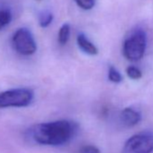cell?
Segmentation results:
<instances>
[{"label": "cell", "mask_w": 153, "mask_h": 153, "mask_svg": "<svg viewBox=\"0 0 153 153\" xmlns=\"http://www.w3.org/2000/svg\"><path fill=\"white\" fill-rule=\"evenodd\" d=\"M126 73L128 75V76L131 79H140L141 78V71L137 68L136 67H133V66H131V67H128L127 69H126Z\"/></svg>", "instance_id": "cell-12"}, {"label": "cell", "mask_w": 153, "mask_h": 153, "mask_svg": "<svg viewBox=\"0 0 153 153\" xmlns=\"http://www.w3.org/2000/svg\"><path fill=\"white\" fill-rule=\"evenodd\" d=\"M33 100V92L29 88H16L0 93V108L25 107Z\"/></svg>", "instance_id": "cell-2"}, {"label": "cell", "mask_w": 153, "mask_h": 153, "mask_svg": "<svg viewBox=\"0 0 153 153\" xmlns=\"http://www.w3.org/2000/svg\"><path fill=\"white\" fill-rule=\"evenodd\" d=\"M69 34H70V26L68 24H64L59 32V38L58 41L59 42V44L64 45L68 42V39H69Z\"/></svg>", "instance_id": "cell-8"}, {"label": "cell", "mask_w": 153, "mask_h": 153, "mask_svg": "<svg viewBox=\"0 0 153 153\" xmlns=\"http://www.w3.org/2000/svg\"><path fill=\"white\" fill-rule=\"evenodd\" d=\"M153 151V134L140 132L131 136L124 144L122 153H151Z\"/></svg>", "instance_id": "cell-4"}, {"label": "cell", "mask_w": 153, "mask_h": 153, "mask_svg": "<svg viewBox=\"0 0 153 153\" xmlns=\"http://www.w3.org/2000/svg\"><path fill=\"white\" fill-rule=\"evenodd\" d=\"M146 34L143 31H136L129 36L123 44V55L130 61L140 60L146 49Z\"/></svg>", "instance_id": "cell-3"}, {"label": "cell", "mask_w": 153, "mask_h": 153, "mask_svg": "<svg viewBox=\"0 0 153 153\" xmlns=\"http://www.w3.org/2000/svg\"><path fill=\"white\" fill-rule=\"evenodd\" d=\"M78 125L68 120L37 124L30 129L29 136L42 145L59 146L67 143L76 134Z\"/></svg>", "instance_id": "cell-1"}, {"label": "cell", "mask_w": 153, "mask_h": 153, "mask_svg": "<svg viewBox=\"0 0 153 153\" xmlns=\"http://www.w3.org/2000/svg\"><path fill=\"white\" fill-rule=\"evenodd\" d=\"M76 42H78V45L79 47L87 54L88 55H97L98 53V50L97 48V46L95 44H93L87 37L85 34L80 33L78 36V39H76Z\"/></svg>", "instance_id": "cell-7"}, {"label": "cell", "mask_w": 153, "mask_h": 153, "mask_svg": "<svg viewBox=\"0 0 153 153\" xmlns=\"http://www.w3.org/2000/svg\"><path fill=\"white\" fill-rule=\"evenodd\" d=\"M79 153H100L98 148L93 145H86L82 147L79 150Z\"/></svg>", "instance_id": "cell-14"}, {"label": "cell", "mask_w": 153, "mask_h": 153, "mask_svg": "<svg viewBox=\"0 0 153 153\" xmlns=\"http://www.w3.org/2000/svg\"><path fill=\"white\" fill-rule=\"evenodd\" d=\"M121 121L128 127L136 125L141 119L140 114L132 108H125L121 113Z\"/></svg>", "instance_id": "cell-6"}, {"label": "cell", "mask_w": 153, "mask_h": 153, "mask_svg": "<svg viewBox=\"0 0 153 153\" xmlns=\"http://www.w3.org/2000/svg\"><path fill=\"white\" fill-rule=\"evenodd\" d=\"M75 2L80 8L84 10H90L94 7L96 0H75Z\"/></svg>", "instance_id": "cell-13"}, {"label": "cell", "mask_w": 153, "mask_h": 153, "mask_svg": "<svg viewBox=\"0 0 153 153\" xmlns=\"http://www.w3.org/2000/svg\"><path fill=\"white\" fill-rule=\"evenodd\" d=\"M108 79L114 83H120L123 80V76L116 68H114V67H110L108 71Z\"/></svg>", "instance_id": "cell-11"}, {"label": "cell", "mask_w": 153, "mask_h": 153, "mask_svg": "<svg viewBox=\"0 0 153 153\" xmlns=\"http://www.w3.org/2000/svg\"><path fill=\"white\" fill-rule=\"evenodd\" d=\"M12 42L15 50L21 55L29 56L36 51V42L32 33L28 29H18L15 33Z\"/></svg>", "instance_id": "cell-5"}, {"label": "cell", "mask_w": 153, "mask_h": 153, "mask_svg": "<svg viewBox=\"0 0 153 153\" xmlns=\"http://www.w3.org/2000/svg\"><path fill=\"white\" fill-rule=\"evenodd\" d=\"M52 20H53V16H52V14L50 11H48V10L42 11L40 14L39 24H40L41 27H42V28L48 27L51 24Z\"/></svg>", "instance_id": "cell-9"}, {"label": "cell", "mask_w": 153, "mask_h": 153, "mask_svg": "<svg viewBox=\"0 0 153 153\" xmlns=\"http://www.w3.org/2000/svg\"><path fill=\"white\" fill-rule=\"evenodd\" d=\"M12 20V15L9 10H0V30L7 26Z\"/></svg>", "instance_id": "cell-10"}]
</instances>
